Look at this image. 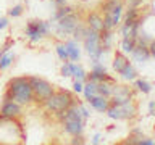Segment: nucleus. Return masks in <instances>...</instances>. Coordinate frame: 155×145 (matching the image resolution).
Instances as JSON below:
<instances>
[{"mask_svg":"<svg viewBox=\"0 0 155 145\" xmlns=\"http://www.w3.org/2000/svg\"><path fill=\"white\" fill-rule=\"evenodd\" d=\"M3 100H15L19 105H28L34 102V94L29 77L24 76L12 77L7 84V92L3 95Z\"/></svg>","mask_w":155,"mask_h":145,"instance_id":"nucleus-1","label":"nucleus"},{"mask_svg":"<svg viewBox=\"0 0 155 145\" xmlns=\"http://www.w3.org/2000/svg\"><path fill=\"white\" fill-rule=\"evenodd\" d=\"M71 105H74V97L71 95V92L68 90H57L44 102V106L50 113H58L66 108H70Z\"/></svg>","mask_w":155,"mask_h":145,"instance_id":"nucleus-2","label":"nucleus"},{"mask_svg":"<svg viewBox=\"0 0 155 145\" xmlns=\"http://www.w3.org/2000/svg\"><path fill=\"white\" fill-rule=\"evenodd\" d=\"M82 42H84L86 52L91 55L92 63L100 61L102 55H104V48H102V45H100V32L89 29V32H87V36L84 37V40H82Z\"/></svg>","mask_w":155,"mask_h":145,"instance_id":"nucleus-3","label":"nucleus"},{"mask_svg":"<svg viewBox=\"0 0 155 145\" xmlns=\"http://www.w3.org/2000/svg\"><path fill=\"white\" fill-rule=\"evenodd\" d=\"M29 82H31V87H32L34 102H41V103H44V102L55 92L53 85L50 84V82H47L45 79H42V77L31 76L29 77Z\"/></svg>","mask_w":155,"mask_h":145,"instance_id":"nucleus-4","label":"nucleus"},{"mask_svg":"<svg viewBox=\"0 0 155 145\" xmlns=\"http://www.w3.org/2000/svg\"><path fill=\"white\" fill-rule=\"evenodd\" d=\"M48 32H50V24L42 19H32L26 24V37L32 44H37Z\"/></svg>","mask_w":155,"mask_h":145,"instance_id":"nucleus-5","label":"nucleus"},{"mask_svg":"<svg viewBox=\"0 0 155 145\" xmlns=\"http://www.w3.org/2000/svg\"><path fill=\"white\" fill-rule=\"evenodd\" d=\"M78 24H79V19H78L76 13L73 11V13H70V14H66V16L58 19L57 32L60 34V36H70V34H73V31L76 29Z\"/></svg>","mask_w":155,"mask_h":145,"instance_id":"nucleus-6","label":"nucleus"},{"mask_svg":"<svg viewBox=\"0 0 155 145\" xmlns=\"http://www.w3.org/2000/svg\"><path fill=\"white\" fill-rule=\"evenodd\" d=\"M121 13H123V5L121 3L116 5L115 8H111L110 11H105L104 13V29L113 31L121 19Z\"/></svg>","mask_w":155,"mask_h":145,"instance_id":"nucleus-7","label":"nucleus"},{"mask_svg":"<svg viewBox=\"0 0 155 145\" xmlns=\"http://www.w3.org/2000/svg\"><path fill=\"white\" fill-rule=\"evenodd\" d=\"M21 114V105L15 100H3V105L0 108V116L8 119H16Z\"/></svg>","mask_w":155,"mask_h":145,"instance_id":"nucleus-8","label":"nucleus"},{"mask_svg":"<svg viewBox=\"0 0 155 145\" xmlns=\"http://www.w3.org/2000/svg\"><path fill=\"white\" fill-rule=\"evenodd\" d=\"M63 123V129H65L66 134L70 135H81L82 129H84V121L82 119H73V118H65L61 121Z\"/></svg>","mask_w":155,"mask_h":145,"instance_id":"nucleus-9","label":"nucleus"},{"mask_svg":"<svg viewBox=\"0 0 155 145\" xmlns=\"http://www.w3.org/2000/svg\"><path fill=\"white\" fill-rule=\"evenodd\" d=\"M91 103V106L94 110L97 111H107V108L110 106V100H108V97H104V95H94V97H91L89 100H87Z\"/></svg>","mask_w":155,"mask_h":145,"instance_id":"nucleus-10","label":"nucleus"},{"mask_svg":"<svg viewBox=\"0 0 155 145\" xmlns=\"http://www.w3.org/2000/svg\"><path fill=\"white\" fill-rule=\"evenodd\" d=\"M87 27L92 31H104V18L99 13H89L87 14Z\"/></svg>","mask_w":155,"mask_h":145,"instance_id":"nucleus-11","label":"nucleus"},{"mask_svg":"<svg viewBox=\"0 0 155 145\" xmlns=\"http://www.w3.org/2000/svg\"><path fill=\"white\" fill-rule=\"evenodd\" d=\"M65 47L68 50V60L79 61L81 50H79V45H78V40H68V42H65Z\"/></svg>","mask_w":155,"mask_h":145,"instance_id":"nucleus-12","label":"nucleus"},{"mask_svg":"<svg viewBox=\"0 0 155 145\" xmlns=\"http://www.w3.org/2000/svg\"><path fill=\"white\" fill-rule=\"evenodd\" d=\"M131 53H133L134 61H139V63L147 61L149 58H150V52H149V47L147 45H136L134 50L131 52Z\"/></svg>","mask_w":155,"mask_h":145,"instance_id":"nucleus-13","label":"nucleus"},{"mask_svg":"<svg viewBox=\"0 0 155 145\" xmlns=\"http://www.w3.org/2000/svg\"><path fill=\"white\" fill-rule=\"evenodd\" d=\"M128 65H129L128 56L123 55L121 52H116V55H115V58H113V69H115L116 72H121Z\"/></svg>","mask_w":155,"mask_h":145,"instance_id":"nucleus-14","label":"nucleus"},{"mask_svg":"<svg viewBox=\"0 0 155 145\" xmlns=\"http://www.w3.org/2000/svg\"><path fill=\"white\" fill-rule=\"evenodd\" d=\"M111 40H113V36H111V31L108 29H104V31H100V45L104 50H108L111 47Z\"/></svg>","mask_w":155,"mask_h":145,"instance_id":"nucleus-15","label":"nucleus"},{"mask_svg":"<svg viewBox=\"0 0 155 145\" xmlns=\"http://www.w3.org/2000/svg\"><path fill=\"white\" fill-rule=\"evenodd\" d=\"M82 94H84L86 100H89L91 97H94V95H99V94H97V82L87 81L84 84V87H82Z\"/></svg>","mask_w":155,"mask_h":145,"instance_id":"nucleus-16","label":"nucleus"},{"mask_svg":"<svg viewBox=\"0 0 155 145\" xmlns=\"http://www.w3.org/2000/svg\"><path fill=\"white\" fill-rule=\"evenodd\" d=\"M139 21V11L137 8H133L129 7V10L126 11V16H124V24L126 26H133L134 23Z\"/></svg>","mask_w":155,"mask_h":145,"instance_id":"nucleus-17","label":"nucleus"},{"mask_svg":"<svg viewBox=\"0 0 155 145\" xmlns=\"http://www.w3.org/2000/svg\"><path fill=\"white\" fill-rule=\"evenodd\" d=\"M70 66H71V76H74L76 79H79V81H87V74H86V71L82 69V68L79 65H74V63H70Z\"/></svg>","mask_w":155,"mask_h":145,"instance_id":"nucleus-18","label":"nucleus"},{"mask_svg":"<svg viewBox=\"0 0 155 145\" xmlns=\"http://www.w3.org/2000/svg\"><path fill=\"white\" fill-rule=\"evenodd\" d=\"M13 60H15V53H12V52L3 53V55L0 56V71L7 69V68L13 63Z\"/></svg>","mask_w":155,"mask_h":145,"instance_id":"nucleus-19","label":"nucleus"},{"mask_svg":"<svg viewBox=\"0 0 155 145\" xmlns=\"http://www.w3.org/2000/svg\"><path fill=\"white\" fill-rule=\"evenodd\" d=\"M87 32H89V27L82 26V24L79 23L76 26V29L73 31V37H74V40H84V37L87 36Z\"/></svg>","mask_w":155,"mask_h":145,"instance_id":"nucleus-20","label":"nucleus"},{"mask_svg":"<svg viewBox=\"0 0 155 145\" xmlns=\"http://www.w3.org/2000/svg\"><path fill=\"white\" fill-rule=\"evenodd\" d=\"M73 11H74V10H73L70 5H66V3H65V5H61V7H58V8H57L55 14H53V19H57V21H58L60 18L66 16V14H70V13H73Z\"/></svg>","mask_w":155,"mask_h":145,"instance_id":"nucleus-21","label":"nucleus"},{"mask_svg":"<svg viewBox=\"0 0 155 145\" xmlns=\"http://www.w3.org/2000/svg\"><path fill=\"white\" fill-rule=\"evenodd\" d=\"M134 47H136V40L133 37H123V40H121V48H123V52L131 53L134 50Z\"/></svg>","mask_w":155,"mask_h":145,"instance_id":"nucleus-22","label":"nucleus"},{"mask_svg":"<svg viewBox=\"0 0 155 145\" xmlns=\"http://www.w3.org/2000/svg\"><path fill=\"white\" fill-rule=\"evenodd\" d=\"M120 74L123 76L124 79H128V81H133V79H136V74H137V72H136V69H134L133 66H131V63H129V65L126 66L124 69L120 72Z\"/></svg>","mask_w":155,"mask_h":145,"instance_id":"nucleus-23","label":"nucleus"},{"mask_svg":"<svg viewBox=\"0 0 155 145\" xmlns=\"http://www.w3.org/2000/svg\"><path fill=\"white\" fill-rule=\"evenodd\" d=\"M55 50H57V55L61 61H68V50H66L65 44H57Z\"/></svg>","mask_w":155,"mask_h":145,"instance_id":"nucleus-24","label":"nucleus"},{"mask_svg":"<svg viewBox=\"0 0 155 145\" xmlns=\"http://www.w3.org/2000/svg\"><path fill=\"white\" fill-rule=\"evenodd\" d=\"M136 87H137L140 92H144V94H150V90H152L150 84L147 81H144V79H137V81H136Z\"/></svg>","mask_w":155,"mask_h":145,"instance_id":"nucleus-25","label":"nucleus"},{"mask_svg":"<svg viewBox=\"0 0 155 145\" xmlns=\"http://www.w3.org/2000/svg\"><path fill=\"white\" fill-rule=\"evenodd\" d=\"M8 14H10L12 18H18V16H21V14H23V5H15L13 8H10Z\"/></svg>","mask_w":155,"mask_h":145,"instance_id":"nucleus-26","label":"nucleus"},{"mask_svg":"<svg viewBox=\"0 0 155 145\" xmlns=\"http://www.w3.org/2000/svg\"><path fill=\"white\" fill-rule=\"evenodd\" d=\"M60 74L63 77H68V76H71V66H70V61H65V65L61 66V69H60Z\"/></svg>","mask_w":155,"mask_h":145,"instance_id":"nucleus-27","label":"nucleus"},{"mask_svg":"<svg viewBox=\"0 0 155 145\" xmlns=\"http://www.w3.org/2000/svg\"><path fill=\"white\" fill-rule=\"evenodd\" d=\"M82 87H84V85H82V81H79V79H76L74 82H73V90H74L76 94H81Z\"/></svg>","mask_w":155,"mask_h":145,"instance_id":"nucleus-28","label":"nucleus"},{"mask_svg":"<svg viewBox=\"0 0 155 145\" xmlns=\"http://www.w3.org/2000/svg\"><path fill=\"white\" fill-rule=\"evenodd\" d=\"M71 143H74V145H76V143H79V145H81V143H84V139H82V134H81V135H74V139L71 140Z\"/></svg>","mask_w":155,"mask_h":145,"instance_id":"nucleus-29","label":"nucleus"},{"mask_svg":"<svg viewBox=\"0 0 155 145\" xmlns=\"http://www.w3.org/2000/svg\"><path fill=\"white\" fill-rule=\"evenodd\" d=\"M7 26H8V19L5 18V16H2V18H0V31H2V29H5Z\"/></svg>","mask_w":155,"mask_h":145,"instance_id":"nucleus-30","label":"nucleus"},{"mask_svg":"<svg viewBox=\"0 0 155 145\" xmlns=\"http://www.w3.org/2000/svg\"><path fill=\"white\" fill-rule=\"evenodd\" d=\"M149 52H150V56H153L155 58V39L152 42H150V45H149Z\"/></svg>","mask_w":155,"mask_h":145,"instance_id":"nucleus-31","label":"nucleus"},{"mask_svg":"<svg viewBox=\"0 0 155 145\" xmlns=\"http://www.w3.org/2000/svg\"><path fill=\"white\" fill-rule=\"evenodd\" d=\"M79 111H81V114H82V118H84V119H86V118H89V114H91V113L84 108V106H79Z\"/></svg>","mask_w":155,"mask_h":145,"instance_id":"nucleus-32","label":"nucleus"},{"mask_svg":"<svg viewBox=\"0 0 155 145\" xmlns=\"http://www.w3.org/2000/svg\"><path fill=\"white\" fill-rule=\"evenodd\" d=\"M153 110H155V102H150V103H149V113L150 114H155Z\"/></svg>","mask_w":155,"mask_h":145,"instance_id":"nucleus-33","label":"nucleus"},{"mask_svg":"<svg viewBox=\"0 0 155 145\" xmlns=\"http://www.w3.org/2000/svg\"><path fill=\"white\" fill-rule=\"evenodd\" d=\"M140 2H142V0H131V2H129V7L136 8V7H137V5H139Z\"/></svg>","mask_w":155,"mask_h":145,"instance_id":"nucleus-34","label":"nucleus"},{"mask_svg":"<svg viewBox=\"0 0 155 145\" xmlns=\"http://www.w3.org/2000/svg\"><path fill=\"white\" fill-rule=\"evenodd\" d=\"M53 2H55L57 7H61V5H65V3H66V0H53Z\"/></svg>","mask_w":155,"mask_h":145,"instance_id":"nucleus-35","label":"nucleus"},{"mask_svg":"<svg viewBox=\"0 0 155 145\" xmlns=\"http://www.w3.org/2000/svg\"><path fill=\"white\" fill-rule=\"evenodd\" d=\"M100 142V135L97 134V135H94V139H92V143H99Z\"/></svg>","mask_w":155,"mask_h":145,"instance_id":"nucleus-36","label":"nucleus"}]
</instances>
